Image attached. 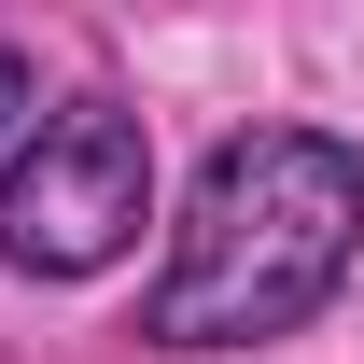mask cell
I'll use <instances>...</instances> for the list:
<instances>
[{
	"label": "cell",
	"instance_id": "cell-1",
	"mask_svg": "<svg viewBox=\"0 0 364 364\" xmlns=\"http://www.w3.org/2000/svg\"><path fill=\"white\" fill-rule=\"evenodd\" d=\"M364 252V154L336 127H238L196 196L168 225V267L140 294V336L154 350H252V336H294V322L350 280Z\"/></svg>",
	"mask_w": 364,
	"mask_h": 364
},
{
	"label": "cell",
	"instance_id": "cell-3",
	"mask_svg": "<svg viewBox=\"0 0 364 364\" xmlns=\"http://www.w3.org/2000/svg\"><path fill=\"white\" fill-rule=\"evenodd\" d=\"M14 112H28V56L0 43V127H14Z\"/></svg>",
	"mask_w": 364,
	"mask_h": 364
},
{
	"label": "cell",
	"instance_id": "cell-2",
	"mask_svg": "<svg viewBox=\"0 0 364 364\" xmlns=\"http://www.w3.org/2000/svg\"><path fill=\"white\" fill-rule=\"evenodd\" d=\"M140 210H154V140H140V112L56 98L43 127H28V154L0 168V267L98 280V267L140 238Z\"/></svg>",
	"mask_w": 364,
	"mask_h": 364
}]
</instances>
